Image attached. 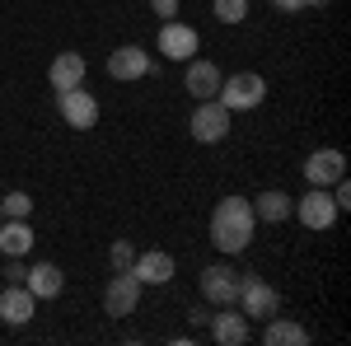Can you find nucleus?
<instances>
[{"label":"nucleus","mask_w":351,"mask_h":346,"mask_svg":"<svg viewBox=\"0 0 351 346\" xmlns=\"http://www.w3.org/2000/svg\"><path fill=\"white\" fill-rule=\"evenodd\" d=\"M141 295H145V286L136 281V271H112V281L104 286V314L108 319H132Z\"/></svg>","instance_id":"obj_8"},{"label":"nucleus","mask_w":351,"mask_h":346,"mask_svg":"<svg viewBox=\"0 0 351 346\" xmlns=\"http://www.w3.org/2000/svg\"><path fill=\"white\" fill-rule=\"evenodd\" d=\"M300 169H304V183L309 187H332L342 173H347V155H342L337 145H324V150H314Z\"/></svg>","instance_id":"obj_11"},{"label":"nucleus","mask_w":351,"mask_h":346,"mask_svg":"<svg viewBox=\"0 0 351 346\" xmlns=\"http://www.w3.org/2000/svg\"><path fill=\"white\" fill-rule=\"evenodd\" d=\"M239 276H243V271H234L230 262L202 267V299H206V304H216V309L234 304V299H239Z\"/></svg>","instance_id":"obj_9"},{"label":"nucleus","mask_w":351,"mask_h":346,"mask_svg":"<svg viewBox=\"0 0 351 346\" xmlns=\"http://www.w3.org/2000/svg\"><path fill=\"white\" fill-rule=\"evenodd\" d=\"M108 262H112V271H132V262H136V248H132V239H117L108 248Z\"/></svg>","instance_id":"obj_23"},{"label":"nucleus","mask_w":351,"mask_h":346,"mask_svg":"<svg viewBox=\"0 0 351 346\" xmlns=\"http://www.w3.org/2000/svg\"><path fill=\"white\" fill-rule=\"evenodd\" d=\"M0 220H5V211H0Z\"/></svg>","instance_id":"obj_29"},{"label":"nucleus","mask_w":351,"mask_h":346,"mask_svg":"<svg viewBox=\"0 0 351 346\" xmlns=\"http://www.w3.org/2000/svg\"><path fill=\"white\" fill-rule=\"evenodd\" d=\"M263 342H267V346H304V342H309V328H300V323L281 319V314H271V319H267V332H263Z\"/></svg>","instance_id":"obj_20"},{"label":"nucleus","mask_w":351,"mask_h":346,"mask_svg":"<svg viewBox=\"0 0 351 346\" xmlns=\"http://www.w3.org/2000/svg\"><path fill=\"white\" fill-rule=\"evenodd\" d=\"M150 10L160 14V24H164V19H173V14H178V0H150Z\"/></svg>","instance_id":"obj_24"},{"label":"nucleus","mask_w":351,"mask_h":346,"mask_svg":"<svg viewBox=\"0 0 351 346\" xmlns=\"http://www.w3.org/2000/svg\"><path fill=\"white\" fill-rule=\"evenodd\" d=\"M0 211H5V220H28L33 215V197L28 192H5L0 197Z\"/></svg>","instance_id":"obj_21"},{"label":"nucleus","mask_w":351,"mask_h":346,"mask_svg":"<svg viewBox=\"0 0 351 346\" xmlns=\"http://www.w3.org/2000/svg\"><path fill=\"white\" fill-rule=\"evenodd\" d=\"M239 314L248 323H267L271 314H281V291L267 286V281H258V276H239Z\"/></svg>","instance_id":"obj_4"},{"label":"nucleus","mask_w":351,"mask_h":346,"mask_svg":"<svg viewBox=\"0 0 351 346\" xmlns=\"http://www.w3.org/2000/svg\"><path fill=\"white\" fill-rule=\"evenodd\" d=\"M33 243H38V234L28 220H0V253L5 258H28Z\"/></svg>","instance_id":"obj_19"},{"label":"nucleus","mask_w":351,"mask_h":346,"mask_svg":"<svg viewBox=\"0 0 351 346\" xmlns=\"http://www.w3.org/2000/svg\"><path fill=\"white\" fill-rule=\"evenodd\" d=\"M211 14H216L220 24H243L248 19V0H216Z\"/></svg>","instance_id":"obj_22"},{"label":"nucleus","mask_w":351,"mask_h":346,"mask_svg":"<svg viewBox=\"0 0 351 346\" xmlns=\"http://www.w3.org/2000/svg\"><path fill=\"white\" fill-rule=\"evenodd\" d=\"M216 99L230 112H253V108H263V99H267V80L258 75V71H239V75H225L216 89Z\"/></svg>","instance_id":"obj_2"},{"label":"nucleus","mask_w":351,"mask_h":346,"mask_svg":"<svg viewBox=\"0 0 351 346\" xmlns=\"http://www.w3.org/2000/svg\"><path fill=\"white\" fill-rule=\"evenodd\" d=\"M206 328H211V342H220V346H243V342H248V319L234 314L230 304H225L220 314H211Z\"/></svg>","instance_id":"obj_18"},{"label":"nucleus","mask_w":351,"mask_h":346,"mask_svg":"<svg viewBox=\"0 0 351 346\" xmlns=\"http://www.w3.org/2000/svg\"><path fill=\"white\" fill-rule=\"evenodd\" d=\"M188 71H183V89H188L192 99L202 103V99H216V89H220V66L216 61H206V56H192V61H183Z\"/></svg>","instance_id":"obj_13"},{"label":"nucleus","mask_w":351,"mask_h":346,"mask_svg":"<svg viewBox=\"0 0 351 346\" xmlns=\"http://www.w3.org/2000/svg\"><path fill=\"white\" fill-rule=\"evenodd\" d=\"M230 127H234V112L220 103V99H202V103L192 108L188 132H192L197 145H220V140L230 136Z\"/></svg>","instance_id":"obj_3"},{"label":"nucleus","mask_w":351,"mask_h":346,"mask_svg":"<svg viewBox=\"0 0 351 346\" xmlns=\"http://www.w3.org/2000/svg\"><path fill=\"white\" fill-rule=\"evenodd\" d=\"M24 271H28V267L19 262V258H10V267H5V281H24Z\"/></svg>","instance_id":"obj_27"},{"label":"nucleus","mask_w":351,"mask_h":346,"mask_svg":"<svg viewBox=\"0 0 351 346\" xmlns=\"http://www.w3.org/2000/svg\"><path fill=\"white\" fill-rule=\"evenodd\" d=\"M304 225V230H314V234H324V230H332L337 225V201H332V192L328 187H309L304 197H295V211H291Z\"/></svg>","instance_id":"obj_5"},{"label":"nucleus","mask_w":351,"mask_h":346,"mask_svg":"<svg viewBox=\"0 0 351 346\" xmlns=\"http://www.w3.org/2000/svg\"><path fill=\"white\" fill-rule=\"evenodd\" d=\"M136 281L150 291V286H169L173 276H178V262H173V253H164V248H145V253H136Z\"/></svg>","instance_id":"obj_12"},{"label":"nucleus","mask_w":351,"mask_h":346,"mask_svg":"<svg viewBox=\"0 0 351 346\" xmlns=\"http://www.w3.org/2000/svg\"><path fill=\"white\" fill-rule=\"evenodd\" d=\"M155 52H160L164 61H192V56L202 52V38H197V28H192V24L164 19L160 33H155Z\"/></svg>","instance_id":"obj_7"},{"label":"nucleus","mask_w":351,"mask_h":346,"mask_svg":"<svg viewBox=\"0 0 351 346\" xmlns=\"http://www.w3.org/2000/svg\"><path fill=\"white\" fill-rule=\"evenodd\" d=\"M56 112H61V122L71 127V132H89V127H99V99L75 84V89H56Z\"/></svg>","instance_id":"obj_6"},{"label":"nucleus","mask_w":351,"mask_h":346,"mask_svg":"<svg viewBox=\"0 0 351 346\" xmlns=\"http://www.w3.org/2000/svg\"><path fill=\"white\" fill-rule=\"evenodd\" d=\"M188 323H192V328H206V323H211V309H206V304L188 309Z\"/></svg>","instance_id":"obj_25"},{"label":"nucleus","mask_w":351,"mask_h":346,"mask_svg":"<svg viewBox=\"0 0 351 346\" xmlns=\"http://www.w3.org/2000/svg\"><path fill=\"white\" fill-rule=\"evenodd\" d=\"M281 14H304V0H271Z\"/></svg>","instance_id":"obj_26"},{"label":"nucleus","mask_w":351,"mask_h":346,"mask_svg":"<svg viewBox=\"0 0 351 346\" xmlns=\"http://www.w3.org/2000/svg\"><path fill=\"white\" fill-rule=\"evenodd\" d=\"M258 234V215H253V201L248 197H220L216 206H211V243H216L225 258H234L243 253L248 243Z\"/></svg>","instance_id":"obj_1"},{"label":"nucleus","mask_w":351,"mask_h":346,"mask_svg":"<svg viewBox=\"0 0 351 346\" xmlns=\"http://www.w3.org/2000/svg\"><path fill=\"white\" fill-rule=\"evenodd\" d=\"M24 286L33 291V299H56V295L66 291V271L56 262H33L24 271Z\"/></svg>","instance_id":"obj_15"},{"label":"nucleus","mask_w":351,"mask_h":346,"mask_svg":"<svg viewBox=\"0 0 351 346\" xmlns=\"http://www.w3.org/2000/svg\"><path fill=\"white\" fill-rule=\"evenodd\" d=\"M33 314H38L33 291H28L24 281H5V291H0V319L10 323V328H24Z\"/></svg>","instance_id":"obj_14"},{"label":"nucleus","mask_w":351,"mask_h":346,"mask_svg":"<svg viewBox=\"0 0 351 346\" xmlns=\"http://www.w3.org/2000/svg\"><path fill=\"white\" fill-rule=\"evenodd\" d=\"M150 71H155V61H150V52H145L141 42H122V47L108 52V75L112 80L132 84V80H145Z\"/></svg>","instance_id":"obj_10"},{"label":"nucleus","mask_w":351,"mask_h":346,"mask_svg":"<svg viewBox=\"0 0 351 346\" xmlns=\"http://www.w3.org/2000/svg\"><path fill=\"white\" fill-rule=\"evenodd\" d=\"M332 0H304V10H328Z\"/></svg>","instance_id":"obj_28"},{"label":"nucleus","mask_w":351,"mask_h":346,"mask_svg":"<svg viewBox=\"0 0 351 346\" xmlns=\"http://www.w3.org/2000/svg\"><path fill=\"white\" fill-rule=\"evenodd\" d=\"M84 75H89V61L80 52H61L47 66V84L52 89H75V84H84Z\"/></svg>","instance_id":"obj_17"},{"label":"nucleus","mask_w":351,"mask_h":346,"mask_svg":"<svg viewBox=\"0 0 351 346\" xmlns=\"http://www.w3.org/2000/svg\"><path fill=\"white\" fill-rule=\"evenodd\" d=\"M291 211H295V197H286L281 187H267V192L253 197V215H258V225H286Z\"/></svg>","instance_id":"obj_16"}]
</instances>
